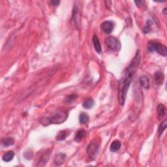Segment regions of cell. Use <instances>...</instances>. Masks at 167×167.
<instances>
[{
  "label": "cell",
  "mask_w": 167,
  "mask_h": 167,
  "mask_svg": "<svg viewBox=\"0 0 167 167\" xmlns=\"http://www.w3.org/2000/svg\"><path fill=\"white\" fill-rule=\"evenodd\" d=\"M68 117V113L65 111L56 112L52 116L48 117H43L41 120V123L44 126L50 124H59L66 121Z\"/></svg>",
  "instance_id": "2"
},
{
  "label": "cell",
  "mask_w": 167,
  "mask_h": 167,
  "mask_svg": "<svg viewBox=\"0 0 167 167\" xmlns=\"http://www.w3.org/2000/svg\"><path fill=\"white\" fill-rule=\"evenodd\" d=\"M120 148H121V142L118 140H116L113 141L111 144L110 150L112 152H116V151L119 150Z\"/></svg>",
  "instance_id": "15"
},
{
  "label": "cell",
  "mask_w": 167,
  "mask_h": 167,
  "mask_svg": "<svg viewBox=\"0 0 167 167\" xmlns=\"http://www.w3.org/2000/svg\"><path fill=\"white\" fill-rule=\"evenodd\" d=\"M93 44L94 48H95L96 52H97L98 54H100L102 51V48H101L100 41H99L97 36V35H93Z\"/></svg>",
  "instance_id": "12"
},
{
  "label": "cell",
  "mask_w": 167,
  "mask_h": 167,
  "mask_svg": "<svg viewBox=\"0 0 167 167\" xmlns=\"http://www.w3.org/2000/svg\"><path fill=\"white\" fill-rule=\"evenodd\" d=\"M51 3L53 5H54V6H57V5H58L60 3V1H52Z\"/></svg>",
  "instance_id": "25"
},
{
  "label": "cell",
  "mask_w": 167,
  "mask_h": 167,
  "mask_svg": "<svg viewBox=\"0 0 167 167\" xmlns=\"http://www.w3.org/2000/svg\"><path fill=\"white\" fill-rule=\"evenodd\" d=\"M141 56L139 50L136 54L132 61L129 64L124 72L122 77L120 79L118 86V100L121 105H124L126 99L127 91L129 90L135 72L140 61Z\"/></svg>",
  "instance_id": "1"
},
{
  "label": "cell",
  "mask_w": 167,
  "mask_h": 167,
  "mask_svg": "<svg viewBox=\"0 0 167 167\" xmlns=\"http://www.w3.org/2000/svg\"><path fill=\"white\" fill-rule=\"evenodd\" d=\"M90 120V117L86 113H81L79 116V121L81 124H86L88 123Z\"/></svg>",
  "instance_id": "21"
},
{
  "label": "cell",
  "mask_w": 167,
  "mask_h": 167,
  "mask_svg": "<svg viewBox=\"0 0 167 167\" xmlns=\"http://www.w3.org/2000/svg\"><path fill=\"white\" fill-rule=\"evenodd\" d=\"M159 119H162L166 115V107L163 104H159L157 108Z\"/></svg>",
  "instance_id": "8"
},
{
  "label": "cell",
  "mask_w": 167,
  "mask_h": 167,
  "mask_svg": "<svg viewBox=\"0 0 167 167\" xmlns=\"http://www.w3.org/2000/svg\"><path fill=\"white\" fill-rule=\"evenodd\" d=\"M152 23H153L152 20H148L147 21V22H146V26L144 27V28L143 29L144 33H148L150 32L151 29V26L152 25Z\"/></svg>",
  "instance_id": "22"
},
{
  "label": "cell",
  "mask_w": 167,
  "mask_h": 167,
  "mask_svg": "<svg viewBox=\"0 0 167 167\" xmlns=\"http://www.w3.org/2000/svg\"><path fill=\"white\" fill-rule=\"evenodd\" d=\"M140 84L143 88H144L146 90L150 88V80L146 76H142L140 78Z\"/></svg>",
  "instance_id": "14"
},
{
  "label": "cell",
  "mask_w": 167,
  "mask_h": 167,
  "mask_svg": "<svg viewBox=\"0 0 167 167\" xmlns=\"http://www.w3.org/2000/svg\"><path fill=\"white\" fill-rule=\"evenodd\" d=\"M167 126V121H166V119H164L163 121H162L161 124L159 125V128H158V136L159 137H160L163 134V132H164V130L166 129Z\"/></svg>",
  "instance_id": "20"
},
{
  "label": "cell",
  "mask_w": 167,
  "mask_h": 167,
  "mask_svg": "<svg viewBox=\"0 0 167 167\" xmlns=\"http://www.w3.org/2000/svg\"><path fill=\"white\" fill-rule=\"evenodd\" d=\"M164 79V76L163 72H156L154 75V80L157 85L163 84Z\"/></svg>",
  "instance_id": "9"
},
{
  "label": "cell",
  "mask_w": 167,
  "mask_h": 167,
  "mask_svg": "<svg viewBox=\"0 0 167 167\" xmlns=\"http://www.w3.org/2000/svg\"><path fill=\"white\" fill-rule=\"evenodd\" d=\"M101 29L104 33L106 34H110L112 33L114 28V23L110 20H106L102 23Z\"/></svg>",
  "instance_id": "7"
},
{
  "label": "cell",
  "mask_w": 167,
  "mask_h": 167,
  "mask_svg": "<svg viewBox=\"0 0 167 167\" xmlns=\"http://www.w3.org/2000/svg\"><path fill=\"white\" fill-rule=\"evenodd\" d=\"M94 105V101L91 98L87 99L86 100L84 101L82 103V106L84 108L86 109H90Z\"/></svg>",
  "instance_id": "19"
},
{
  "label": "cell",
  "mask_w": 167,
  "mask_h": 167,
  "mask_svg": "<svg viewBox=\"0 0 167 167\" xmlns=\"http://www.w3.org/2000/svg\"><path fill=\"white\" fill-rule=\"evenodd\" d=\"M69 132H70L69 130H67V129L61 130V131H59L58 132V134L57 135L56 139L59 141L65 140V138L68 137V135H69Z\"/></svg>",
  "instance_id": "13"
},
{
  "label": "cell",
  "mask_w": 167,
  "mask_h": 167,
  "mask_svg": "<svg viewBox=\"0 0 167 167\" xmlns=\"http://www.w3.org/2000/svg\"><path fill=\"white\" fill-rule=\"evenodd\" d=\"M143 1H135V3L137 5V6L138 7H141L142 5L143 4Z\"/></svg>",
  "instance_id": "24"
},
{
  "label": "cell",
  "mask_w": 167,
  "mask_h": 167,
  "mask_svg": "<svg viewBox=\"0 0 167 167\" xmlns=\"http://www.w3.org/2000/svg\"><path fill=\"white\" fill-rule=\"evenodd\" d=\"M80 9L79 7L75 5L72 10V18L74 21L75 24L77 27H80Z\"/></svg>",
  "instance_id": "6"
},
{
  "label": "cell",
  "mask_w": 167,
  "mask_h": 167,
  "mask_svg": "<svg viewBox=\"0 0 167 167\" xmlns=\"http://www.w3.org/2000/svg\"><path fill=\"white\" fill-rule=\"evenodd\" d=\"M65 154L62 153H59L57 155H55L54 157V163L56 164V165H61L63 163H64V161L65 160Z\"/></svg>",
  "instance_id": "10"
},
{
  "label": "cell",
  "mask_w": 167,
  "mask_h": 167,
  "mask_svg": "<svg viewBox=\"0 0 167 167\" xmlns=\"http://www.w3.org/2000/svg\"><path fill=\"white\" fill-rule=\"evenodd\" d=\"M99 149V146L96 142H91L90 144L88 146L86 149V152L88 155L91 159H94L98 153Z\"/></svg>",
  "instance_id": "5"
},
{
  "label": "cell",
  "mask_w": 167,
  "mask_h": 167,
  "mask_svg": "<svg viewBox=\"0 0 167 167\" xmlns=\"http://www.w3.org/2000/svg\"><path fill=\"white\" fill-rule=\"evenodd\" d=\"M14 156V153L12 151H9L7 152L5 154H4L2 157V159L5 162H9L12 160Z\"/></svg>",
  "instance_id": "18"
},
{
  "label": "cell",
  "mask_w": 167,
  "mask_h": 167,
  "mask_svg": "<svg viewBox=\"0 0 167 167\" xmlns=\"http://www.w3.org/2000/svg\"><path fill=\"white\" fill-rule=\"evenodd\" d=\"M105 43L108 48L113 51H119L121 48L119 41L114 37H108L105 39Z\"/></svg>",
  "instance_id": "4"
},
{
  "label": "cell",
  "mask_w": 167,
  "mask_h": 167,
  "mask_svg": "<svg viewBox=\"0 0 167 167\" xmlns=\"http://www.w3.org/2000/svg\"><path fill=\"white\" fill-rule=\"evenodd\" d=\"M166 8H164V10H163V13H164V15H166Z\"/></svg>",
  "instance_id": "26"
},
{
  "label": "cell",
  "mask_w": 167,
  "mask_h": 167,
  "mask_svg": "<svg viewBox=\"0 0 167 167\" xmlns=\"http://www.w3.org/2000/svg\"><path fill=\"white\" fill-rule=\"evenodd\" d=\"M50 151H46V152H44L43 155L41 156L40 159H39V166L44 165V164L48 162L50 158Z\"/></svg>",
  "instance_id": "11"
},
{
  "label": "cell",
  "mask_w": 167,
  "mask_h": 167,
  "mask_svg": "<svg viewBox=\"0 0 167 167\" xmlns=\"http://www.w3.org/2000/svg\"><path fill=\"white\" fill-rule=\"evenodd\" d=\"M2 144L5 147H9L10 146H12L14 144V140L11 137H7L3 138L1 140Z\"/></svg>",
  "instance_id": "17"
},
{
  "label": "cell",
  "mask_w": 167,
  "mask_h": 167,
  "mask_svg": "<svg viewBox=\"0 0 167 167\" xmlns=\"http://www.w3.org/2000/svg\"><path fill=\"white\" fill-rule=\"evenodd\" d=\"M148 50L150 52L156 51L158 54L164 57H166L167 55L166 47L164 44L157 43L155 41H150L148 44Z\"/></svg>",
  "instance_id": "3"
},
{
  "label": "cell",
  "mask_w": 167,
  "mask_h": 167,
  "mask_svg": "<svg viewBox=\"0 0 167 167\" xmlns=\"http://www.w3.org/2000/svg\"><path fill=\"white\" fill-rule=\"evenodd\" d=\"M86 135V130L83 129L78 130L75 135V140L77 142H80L82 140V138L85 137Z\"/></svg>",
  "instance_id": "16"
},
{
  "label": "cell",
  "mask_w": 167,
  "mask_h": 167,
  "mask_svg": "<svg viewBox=\"0 0 167 167\" xmlns=\"http://www.w3.org/2000/svg\"><path fill=\"white\" fill-rule=\"evenodd\" d=\"M77 97V95H75V94H72V95H70L67 97L65 99V102H66V103H71V102L74 101L76 99Z\"/></svg>",
  "instance_id": "23"
}]
</instances>
